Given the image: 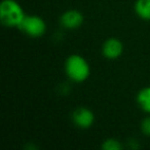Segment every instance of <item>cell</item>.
<instances>
[{"instance_id":"cell-1","label":"cell","mask_w":150,"mask_h":150,"mask_svg":"<svg viewBox=\"0 0 150 150\" xmlns=\"http://www.w3.org/2000/svg\"><path fill=\"white\" fill-rule=\"evenodd\" d=\"M21 6L13 0H3L0 5V19L2 24L8 27L19 26L24 19Z\"/></svg>"},{"instance_id":"cell-2","label":"cell","mask_w":150,"mask_h":150,"mask_svg":"<svg viewBox=\"0 0 150 150\" xmlns=\"http://www.w3.org/2000/svg\"><path fill=\"white\" fill-rule=\"evenodd\" d=\"M66 72L74 81H83L90 75V66L82 57L74 54L66 62Z\"/></svg>"},{"instance_id":"cell-3","label":"cell","mask_w":150,"mask_h":150,"mask_svg":"<svg viewBox=\"0 0 150 150\" xmlns=\"http://www.w3.org/2000/svg\"><path fill=\"white\" fill-rule=\"evenodd\" d=\"M18 27L31 37H39L45 32L43 20L36 16H25Z\"/></svg>"},{"instance_id":"cell-4","label":"cell","mask_w":150,"mask_h":150,"mask_svg":"<svg viewBox=\"0 0 150 150\" xmlns=\"http://www.w3.org/2000/svg\"><path fill=\"white\" fill-rule=\"evenodd\" d=\"M72 118L77 127L81 129H86L92 125L94 121V114L92 111L86 108H78L74 111Z\"/></svg>"},{"instance_id":"cell-5","label":"cell","mask_w":150,"mask_h":150,"mask_svg":"<svg viewBox=\"0 0 150 150\" xmlns=\"http://www.w3.org/2000/svg\"><path fill=\"white\" fill-rule=\"evenodd\" d=\"M83 22V17L77 11H69L65 13L61 18V23L67 29L78 28Z\"/></svg>"},{"instance_id":"cell-6","label":"cell","mask_w":150,"mask_h":150,"mask_svg":"<svg viewBox=\"0 0 150 150\" xmlns=\"http://www.w3.org/2000/svg\"><path fill=\"white\" fill-rule=\"evenodd\" d=\"M122 52V44L115 38L107 40L103 46V54L108 59H116Z\"/></svg>"},{"instance_id":"cell-7","label":"cell","mask_w":150,"mask_h":150,"mask_svg":"<svg viewBox=\"0 0 150 150\" xmlns=\"http://www.w3.org/2000/svg\"><path fill=\"white\" fill-rule=\"evenodd\" d=\"M135 9L140 18L150 21V0H138Z\"/></svg>"},{"instance_id":"cell-8","label":"cell","mask_w":150,"mask_h":150,"mask_svg":"<svg viewBox=\"0 0 150 150\" xmlns=\"http://www.w3.org/2000/svg\"><path fill=\"white\" fill-rule=\"evenodd\" d=\"M138 103L144 111L150 113V88L142 90L138 94Z\"/></svg>"},{"instance_id":"cell-9","label":"cell","mask_w":150,"mask_h":150,"mask_svg":"<svg viewBox=\"0 0 150 150\" xmlns=\"http://www.w3.org/2000/svg\"><path fill=\"white\" fill-rule=\"evenodd\" d=\"M102 148L104 150H120L121 145L118 141L114 139H108L103 143Z\"/></svg>"},{"instance_id":"cell-10","label":"cell","mask_w":150,"mask_h":150,"mask_svg":"<svg viewBox=\"0 0 150 150\" xmlns=\"http://www.w3.org/2000/svg\"><path fill=\"white\" fill-rule=\"evenodd\" d=\"M141 129L145 135L150 136V117H147L142 121Z\"/></svg>"}]
</instances>
